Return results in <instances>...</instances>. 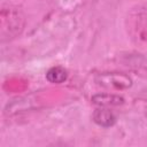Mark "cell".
<instances>
[{"mask_svg":"<svg viewBox=\"0 0 147 147\" xmlns=\"http://www.w3.org/2000/svg\"><path fill=\"white\" fill-rule=\"evenodd\" d=\"M93 122L101 127H110L116 123V116L106 107H101L94 110L92 115Z\"/></svg>","mask_w":147,"mask_h":147,"instance_id":"cell-4","label":"cell"},{"mask_svg":"<svg viewBox=\"0 0 147 147\" xmlns=\"http://www.w3.org/2000/svg\"><path fill=\"white\" fill-rule=\"evenodd\" d=\"M68 78V71L60 65L52 67L46 72V79L52 84H61Z\"/></svg>","mask_w":147,"mask_h":147,"instance_id":"cell-6","label":"cell"},{"mask_svg":"<svg viewBox=\"0 0 147 147\" xmlns=\"http://www.w3.org/2000/svg\"><path fill=\"white\" fill-rule=\"evenodd\" d=\"M146 116H147V113H146Z\"/></svg>","mask_w":147,"mask_h":147,"instance_id":"cell-7","label":"cell"},{"mask_svg":"<svg viewBox=\"0 0 147 147\" xmlns=\"http://www.w3.org/2000/svg\"><path fill=\"white\" fill-rule=\"evenodd\" d=\"M95 82L111 90H125L132 85V79L122 72H103L98 75Z\"/></svg>","mask_w":147,"mask_h":147,"instance_id":"cell-3","label":"cell"},{"mask_svg":"<svg viewBox=\"0 0 147 147\" xmlns=\"http://www.w3.org/2000/svg\"><path fill=\"white\" fill-rule=\"evenodd\" d=\"M25 24V18L23 13L11 5L7 7H2L1 9V25H0V34L1 41L10 40L17 37Z\"/></svg>","mask_w":147,"mask_h":147,"instance_id":"cell-1","label":"cell"},{"mask_svg":"<svg viewBox=\"0 0 147 147\" xmlns=\"http://www.w3.org/2000/svg\"><path fill=\"white\" fill-rule=\"evenodd\" d=\"M126 29L137 45L147 46V3L131 10L126 18Z\"/></svg>","mask_w":147,"mask_h":147,"instance_id":"cell-2","label":"cell"},{"mask_svg":"<svg viewBox=\"0 0 147 147\" xmlns=\"http://www.w3.org/2000/svg\"><path fill=\"white\" fill-rule=\"evenodd\" d=\"M92 102L99 107H115L124 103V99L117 94L98 93L92 96Z\"/></svg>","mask_w":147,"mask_h":147,"instance_id":"cell-5","label":"cell"}]
</instances>
